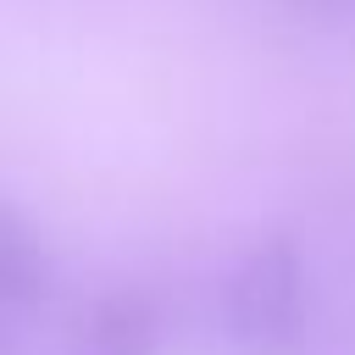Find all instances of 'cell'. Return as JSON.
<instances>
[{
	"label": "cell",
	"instance_id": "6da1fadb",
	"mask_svg": "<svg viewBox=\"0 0 355 355\" xmlns=\"http://www.w3.org/2000/svg\"><path fill=\"white\" fill-rule=\"evenodd\" d=\"M211 322L227 355H300L316 322V272L305 244L283 227L239 244L216 272Z\"/></svg>",
	"mask_w": 355,
	"mask_h": 355
},
{
	"label": "cell",
	"instance_id": "7a4b0ae2",
	"mask_svg": "<svg viewBox=\"0 0 355 355\" xmlns=\"http://www.w3.org/2000/svg\"><path fill=\"white\" fill-rule=\"evenodd\" d=\"M67 355H166L161 300L139 283L100 288L67 333Z\"/></svg>",
	"mask_w": 355,
	"mask_h": 355
},
{
	"label": "cell",
	"instance_id": "3957f363",
	"mask_svg": "<svg viewBox=\"0 0 355 355\" xmlns=\"http://www.w3.org/2000/svg\"><path fill=\"white\" fill-rule=\"evenodd\" d=\"M55 300V250L44 227L0 194V311L17 322H33Z\"/></svg>",
	"mask_w": 355,
	"mask_h": 355
},
{
	"label": "cell",
	"instance_id": "277c9868",
	"mask_svg": "<svg viewBox=\"0 0 355 355\" xmlns=\"http://www.w3.org/2000/svg\"><path fill=\"white\" fill-rule=\"evenodd\" d=\"M22 327H28V322H17V316H6V311H0V355H11V344L22 338Z\"/></svg>",
	"mask_w": 355,
	"mask_h": 355
},
{
	"label": "cell",
	"instance_id": "5b68a950",
	"mask_svg": "<svg viewBox=\"0 0 355 355\" xmlns=\"http://www.w3.org/2000/svg\"><path fill=\"white\" fill-rule=\"evenodd\" d=\"M349 22H355V0H349Z\"/></svg>",
	"mask_w": 355,
	"mask_h": 355
}]
</instances>
